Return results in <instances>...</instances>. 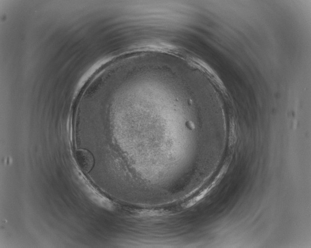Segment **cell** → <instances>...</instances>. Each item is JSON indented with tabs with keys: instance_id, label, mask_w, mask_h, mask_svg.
<instances>
[{
	"instance_id": "obj_1",
	"label": "cell",
	"mask_w": 311,
	"mask_h": 248,
	"mask_svg": "<svg viewBox=\"0 0 311 248\" xmlns=\"http://www.w3.org/2000/svg\"><path fill=\"white\" fill-rule=\"evenodd\" d=\"M76 163L81 170L88 173L93 169L94 165V158L93 154L86 149H79L74 153Z\"/></svg>"
}]
</instances>
